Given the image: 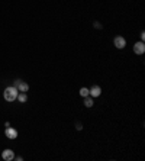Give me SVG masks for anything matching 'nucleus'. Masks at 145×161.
Instances as JSON below:
<instances>
[{"mask_svg": "<svg viewBox=\"0 0 145 161\" xmlns=\"http://www.w3.org/2000/svg\"><path fill=\"white\" fill-rule=\"evenodd\" d=\"M18 93H19V90L15 87V86H9V87L5 89L3 97H5V100L6 102H15L16 99H18Z\"/></svg>", "mask_w": 145, "mask_h": 161, "instance_id": "obj_1", "label": "nucleus"}, {"mask_svg": "<svg viewBox=\"0 0 145 161\" xmlns=\"http://www.w3.org/2000/svg\"><path fill=\"white\" fill-rule=\"evenodd\" d=\"M2 158H3L5 161H12L15 158V151L13 149H10V148L5 149V151L2 153Z\"/></svg>", "mask_w": 145, "mask_h": 161, "instance_id": "obj_2", "label": "nucleus"}, {"mask_svg": "<svg viewBox=\"0 0 145 161\" xmlns=\"http://www.w3.org/2000/svg\"><path fill=\"white\" fill-rule=\"evenodd\" d=\"M113 44H115V47L118 48V49H122V48L126 47V39L123 36H116V38L113 39Z\"/></svg>", "mask_w": 145, "mask_h": 161, "instance_id": "obj_3", "label": "nucleus"}, {"mask_svg": "<svg viewBox=\"0 0 145 161\" xmlns=\"http://www.w3.org/2000/svg\"><path fill=\"white\" fill-rule=\"evenodd\" d=\"M133 52L137 54V55H142L145 52V44L141 41V42H135V45H133Z\"/></svg>", "mask_w": 145, "mask_h": 161, "instance_id": "obj_4", "label": "nucleus"}, {"mask_svg": "<svg viewBox=\"0 0 145 161\" xmlns=\"http://www.w3.org/2000/svg\"><path fill=\"white\" fill-rule=\"evenodd\" d=\"M5 135H6L9 139H16V138H18V131H16L15 128L7 126L6 129H5Z\"/></svg>", "mask_w": 145, "mask_h": 161, "instance_id": "obj_5", "label": "nucleus"}, {"mask_svg": "<svg viewBox=\"0 0 145 161\" xmlns=\"http://www.w3.org/2000/svg\"><path fill=\"white\" fill-rule=\"evenodd\" d=\"M89 90H90V97H99L100 94H102L100 86H93V87L89 89Z\"/></svg>", "mask_w": 145, "mask_h": 161, "instance_id": "obj_6", "label": "nucleus"}, {"mask_svg": "<svg viewBox=\"0 0 145 161\" xmlns=\"http://www.w3.org/2000/svg\"><path fill=\"white\" fill-rule=\"evenodd\" d=\"M16 89H18L19 92H25V93H26L28 90H29V84H28V83H25V81L19 80V84L16 86Z\"/></svg>", "mask_w": 145, "mask_h": 161, "instance_id": "obj_7", "label": "nucleus"}, {"mask_svg": "<svg viewBox=\"0 0 145 161\" xmlns=\"http://www.w3.org/2000/svg\"><path fill=\"white\" fill-rule=\"evenodd\" d=\"M18 100H19L20 103H25V102L28 100V94L25 93V92H19V93H18Z\"/></svg>", "mask_w": 145, "mask_h": 161, "instance_id": "obj_8", "label": "nucleus"}, {"mask_svg": "<svg viewBox=\"0 0 145 161\" xmlns=\"http://www.w3.org/2000/svg\"><path fill=\"white\" fill-rule=\"evenodd\" d=\"M93 105H94V103H93V99L90 97V96H86V97H84V106H86V107H92Z\"/></svg>", "mask_w": 145, "mask_h": 161, "instance_id": "obj_9", "label": "nucleus"}, {"mask_svg": "<svg viewBox=\"0 0 145 161\" xmlns=\"http://www.w3.org/2000/svg\"><path fill=\"white\" fill-rule=\"evenodd\" d=\"M80 96H81V97L90 96V90H89L87 87H81V89H80Z\"/></svg>", "mask_w": 145, "mask_h": 161, "instance_id": "obj_10", "label": "nucleus"}, {"mask_svg": "<svg viewBox=\"0 0 145 161\" xmlns=\"http://www.w3.org/2000/svg\"><path fill=\"white\" fill-rule=\"evenodd\" d=\"M76 128H77L79 131H81V129H83V125H81L80 122H77V123H76Z\"/></svg>", "mask_w": 145, "mask_h": 161, "instance_id": "obj_11", "label": "nucleus"}, {"mask_svg": "<svg viewBox=\"0 0 145 161\" xmlns=\"http://www.w3.org/2000/svg\"><path fill=\"white\" fill-rule=\"evenodd\" d=\"M94 26L97 28V29H100V28H102V25H100L99 22H94Z\"/></svg>", "mask_w": 145, "mask_h": 161, "instance_id": "obj_12", "label": "nucleus"}, {"mask_svg": "<svg viewBox=\"0 0 145 161\" xmlns=\"http://www.w3.org/2000/svg\"><path fill=\"white\" fill-rule=\"evenodd\" d=\"M144 39H145V32H141V41L144 42Z\"/></svg>", "mask_w": 145, "mask_h": 161, "instance_id": "obj_13", "label": "nucleus"}, {"mask_svg": "<svg viewBox=\"0 0 145 161\" xmlns=\"http://www.w3.org/2000/svg\"><path fill=\"white\" fill-rule=\"evenodd\" d=\"M13 160H16V161H22V160H23V158H22V157H15Z\"/></svg>", "mask_w": 145, "mask_h": 161, "instance_id": "obj_14", "label": "nucleus"}]
</instances>
